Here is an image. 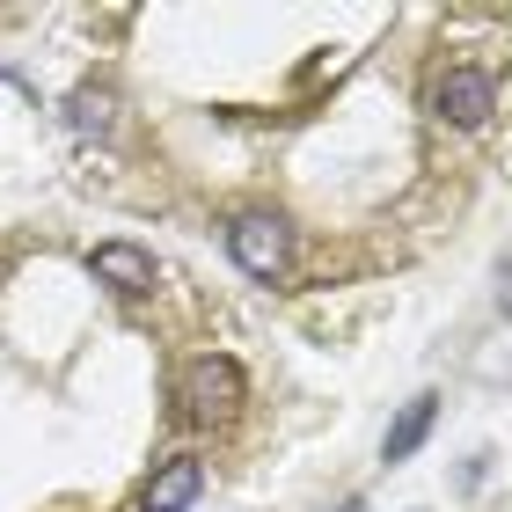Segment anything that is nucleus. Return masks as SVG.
<instances>
[{
  "instance_id": "f257e3e1",
  "label": "nucleus",
  "mask_w": 512,
  "mask_h": 512,
  "mask_svg": "<svg viewBox=\"0 0 512 512\" xmlns=\"http://www.w3.org/2000/svg\"><path fill=\"white\" fill-rule=\"evenodd\" d=\"M227 256L249 271V278H286V264H293V235H286V220L278 213H235L227 220Z\"/></svg>"
},
{
  "instance_id": "f03ea898",
  "label": "nucleus",
  "mask_w": 512,
  "mask_h": 512,
  "mask_svg": "<svg viewBox=\"0 0 512 512\" xmlns=\"http://www.w3.org/2000/svg\"><path fill=\"white\" fill-rule=\"evenodd\" d=\"M432 110H439L447 125H461V132L491 125V110H498V74H491V66H447V81L432 88Z\"/></svg>"
},
{
  "instance_id": "7ed1b4c3",
  "label": "nucleus",
  "mask_w": 512,
  "mask_h": 512,
  "mask_svg": "<svg viewBox=\"0 0 512 512\" xmlns=\"http://www.w3.org/2000/svg\"><path fill=\"white\" fill-rule=\"evenodd\" d=\"M242 395H249V381H242V366L227 352H205V359L183 366V410L191 417H227Z\"/></svg>"
},
{
  "instance_id": "20e7f679",
  "label": "nucleus",
  "mask_w": 512,
  "mask_h": 512,
  "mask_svg": "<svg viewBox=\"0 0 512 512\" xmlns=\"http://www.w3.org/2000/svg\"><path fill=\"white\" fill-rule=\"evenodd\" d=\"M198 491H205V461L198 454H176V461H161V469L147 476L139 512H183V505H198Z\"/></svg>"
},
{
  "instance_id": "39448f33",
  "label": "nucleus",
  "mask_w": 512,
  "mask_h": 512,
  "mask_svg": "<svg viewBox=\"0 0 512 512\" xmlns=\"http://www.w3.org/2000/svg\"><path fill=\"white\" fill-rule=\"evenodd\" d=\"M88 271L103 278L110 293H154V256L139 249V242H96V256H88Z\"/></svg>"
},
{
  "instance_id": "423d86ee",
  "label": "nucleus",
  "mask_w": 512,
  "mask_h": 512,
  "mask_svg": "<svg viewBox=\"0 0 512 512\" xmlns=\"http://www.w3.org/2000/svg\"><path fill=\"white\" fill-rule=\"evenodd\" d=\"M66 132L74 139H110L118 132V88L110 81H81L74 96H66Z\"/></svg>"
},
{
  "instance_id": "0eeeda50",
  "label": "nucleus",
  "mask_w": 512,
  "mask_h": 512,
  "mask_svg": "<svg viewBox=\"0 0 512 512\" xmlns=\"http://www.w3.org/2000/svg\"><path fill=\"white\" fill-rule=\"evenodd\" d=\"M432 417H439V395H410V403L395 410V425H388V439H381V454H388V461H410L417 447H425Z\"/></svg>"
},
{
  "instance_id": "6e6552de",
  "label": "nucleus",
  "mask_w": 512,
  "mask_h": 512,
  "mask_svg": "<svg viewBox=\"0 0 512 512\" xmlns=\"http://www.w3.org/2000/svg\"><path fill=\"white\" fill-rule=\"evenodd\" d=\"M498 300H505V315H512V264H505V293H498Z\"/></svg>"
}]
</instances>
